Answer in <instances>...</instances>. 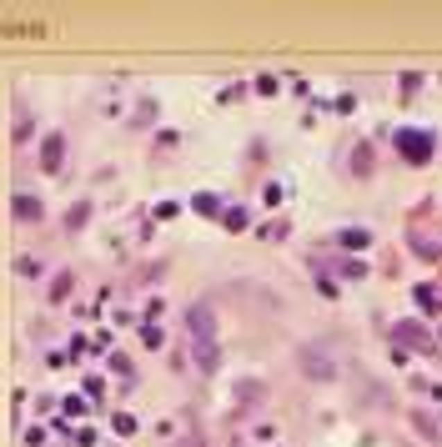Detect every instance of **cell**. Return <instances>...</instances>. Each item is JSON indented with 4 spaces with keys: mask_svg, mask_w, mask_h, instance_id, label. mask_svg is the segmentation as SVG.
<instances>
[{
    "mask_svg": "<svg viewBox=\"0 0 442 447\" xmlns=\"http://www.w3.org/2000/svg\"><path fill=\"white\" fill-rule=\"evenodd\" d=\"M196 211H206V217H216V211H221V201H216V196H196Z\"/></svg>",
    "mask_w": 442,
    "mask_h": 447,
    "instance_id": "52a82bcc",
    "label": "cell"
},
{
    "mask_svg": "<svg viewBox=\"0 0 442 447\" xmlns=\"http://www.w3.org/2000/svg\"><path fill=\"white\" fill-rule=\"evenodd\" d=\"M397 151H402L412 166H423V161L432 156V141H427L423 131H402V136H397Z\"/></svg>",
    "mask_w": 442,
    "mask_h": 447,
    "instance_id": "7a4b0ae2",
    "label": "cell"
},
{
    "mask_svg": "<svg viewBox=\"0 0 442 447\" xmlns=\"http://www.w3.org/2000/svg\"><path fill=\"white\" fill-rule=\"evenodd\" d=\"M342 246H367V231H342Z\"/></svg>",
    "mask_w": 442,
    "mask_h": 447,
    "instance_id": "ba28073f",
    "label": "cell"
},
{
    "mask_svg": "<svg viewBox=\"0 0 442 447\" xmlns=\"http://www.w3.org/2000/svg\"><path fill=\"white\" fill-rule=\"evenodd\" d=\"M15 217H20V221H40V201H31V196H15Z\"/></svg>",
    "mask_w": 442,
    "mask_h": 447,
    "instance_id": "5b68a950",
    "label": "cell"
},
{
    "mask_svg": "<svg viewBox=\"0 0 442 447\" xmlns=\"http://www.w3.org/2000/svg\"><path fill=\"white\" fill-rule=\"evenodd\" d=\"M186 327H192V342H196V367L212 372L216 367V322H212V307H192V317H186Z\"/></svg>",
    "mask_w": 442,
    "mask_h": 447,
    "instance_id": "6da1fadb",
    "label": "cell"
},
{
    "mask_svg": "<svg viewBox=\"0 0 442 447\" xmlns=\"http://www.w3.org/2000/svg\"><path fill=\"white\" fill-rule=\"evenodd\" d=\"M60 151H66V141H60V136H46V146H40V166L56 171V166H60Z\"/></svg>",
    "mask_w": 442,
    "mask_h": 447,
    "instance_id": "277c9868",
    "label": "cell"
},
{
    "mask_svg": "<svg viewBox=\"0 0 442 447\" xmlns=\"http://www.w3.org/2000/svg\"><path fill=\"white\" fill-rule=\"evenodd\" d=\"M221 221H226V231H241V226H246V211H226Z\"/></svg>",
    "mask_w": 442,
    "mask_h": 447,
    "instance_id": "8992f818",
    "label": "cell"
},
{
    "mask_svg": "<svg viewBox=\"0 0 442 447\" xmlns=\"http://www.w3.org/2000/svg\"><path fill=\"white\" fill-rule=\"evenodd\" d=\"M397 342H407V347H417V352H432V337L417 327V322H402V327H397Z\"/></svg>",
    "mask_w": 442,
    "mask_h": 447,
    "instance_id": "3957f363",
    "label": "cell"
}]
</instances>
